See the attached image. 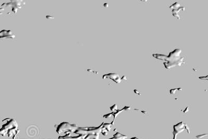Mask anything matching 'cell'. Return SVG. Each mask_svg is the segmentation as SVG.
Segmentation results:
<instances>
[{
    "label": "cell",
    "mask_w": 208,
    "mask_h": 139,
    "mask_svg": "<svg viewBox=\"0 0 208 139\" xmlns=\"http://www.w3.org/2000/svg\"><path fill=\"white\" fill-rule=\"evenodd\" d=\"M69 133H68L65 136H59L58 137V138L59 139H81L82 138V136L81 135H79L78 136H75V137H72V136H69Z\"/></svg>",
    "instance_id": "7"
},
{
    "label": "cell",
    "mask_w": 208,
    "mask_h": 139,
    "mask_svg": "<svg viewBox=\"0 0 208 139\" xmlns=\"http://www.w3.org/2000/svg\"><path fill=\"white\" fill-rule=\"evenodd\" d=\"M188 110H189L188 107H186V109H185V111H184V113H187V112H188Z\"/></svg>",
    "instance_id": "15"
},
{
    "label": "cell",
    "mask_w": 208,
    "mask_h": 139,
    "mask_svg": "<svg viewBox=\"0 0 208 139\" xmlns=\"http://www.w3.org/2000/svg\"><path fill=\"white\" fill-rule=\"evenodd\" d=\"M186 124L183 123V122H181L177 125L174 126V131L173 132V138L176 139L177 136L178 134H179L183 132L186 129Z\"/></svg>",
    "instance_id": "3"
},
{
    "label": "cell",
    "mask_w": 208,
    "mask_h": 139,
    "mask_svg": "<svg viewBox=\"0 0 208 139\" xmlns=\"http://www.w3.org/2000/svg\"><path fill=\"white\" fill-rule=\"evenodd\" d=\"M121 80H127V78H126V76H123V77L122 78V79H121Z\"/></svg>",
    "instance_id": "17"
},
{
    "label": "cell",
    "mask_w": 208,
    "mask_h": 139,
    "mask_svg": "<svg viewBox=\"0 0 208 139\" xmlns=\"http://www.w3.org/2000/svg\"><path fill=\"white\" fill-rule=\"evenodd\" d=\"M23 4L22 1H12L10 3H4L2 5V7H9L12 8V11L16 14L19 9H21L22 7V5Z\"/></svg>",
    "instance_id": "2"
},
{
    "label": "cell",
    "mask_w": 208,
    "mask_h": 139,
    "mask_svg": "<svg viewBox=\"0 0 208 139\" xmlns=\"http://www.w3.org/2000/svg\"><path fill=\"white\" fill-rule=\"evenodd\" d=\"M110 110L111 111H117V105L116 104H114V105H113L112 106L110 107Z\"/></svg>",
    "instance_id": "10"
},
{
    "label": "cell",
    "mask_w": 208,
    "mask_h": 139,
    "mask_svg": "<svg viewBox=\"0 0 208 139\" xmlns=\"http://www.w3.org/2000/svg\"><path fill=\"white\" fill-rule=\"evenodd\" d=\"M134 92H135L136 94H139V95H140V94H139V93L136 90H134Z\"/></svg>",
    "instance_id": "16"
},
{
    "label": "cell",
    "mask_w": 208,
    "mask_h": 139,
    "mask_svg": "<svg viewBox=\"0 0 208 139\" xmlns=\"http://www.w3.org/2000/svg\"><path fill=\"white\" fill-rule=\"evenodd\" d=\"M112 126H113L111 123H103V125L102 128V133L103 135H106L108 133V132L110 130Z\"/></svg>",
    "instance_id": "6"
},
{
    "label": "cell",
    "mask_w": 208,
    "mask_h": 139,
    "mask_svg": "<svg viewBox=\"0 0 208 139\" xmlns=\"http://www.w3.org/2000/svg\"><path fill=\"white\" fill-rule=\"evenodd\" d=\"M111 115H112V113H111V114H107V115H104V118H109V117H110Z\"/></svg>",
    "instance_id": "12"
},
{
    "label": "cell",
    "mask_w": 208,
    "mask_h": 139,
    "mask_svg": "<svg viewBox=\"0 0 208 139\" xmlns=\"http://www.w3.org/2000/svg\"><path fill=\"white\" fill-rule=\"evenodd\" d=\"M207 135V134H202V135H200L197 136L196 137H197V138H201V137H203V136H206V135Z\"/></svg>",
    "instance_id": "13"
},
{
    "label": "cell",
    "mask_w": 208,
    "mask_h": 139,
    "mask_svg": "<svg viewBox=\"0 0 208 139\" xmlns=\"http://www.w3.org/2000/svg\"><path fill=\"white\" fill-rule=\"evenodd\" d=\"M15 35L11 30H2L0 32V39L5 38H14Z\"/></svg>",
    "instance_id": "4"
},
{
    "label": "cell",
    "mask_w": 208,
    "mask_h": 139,
    "mask_svg": "<svg viewBox=\"0 0 208 139\" xmlns=\"http://www.w3.org/2000/svg\"><path fill=\"white\" fill-rule=\"evenodd\" d=\"M78 128V127L76 125H71L68 122H64L58 126L56 132L59 134L67 132H68V133H74Z\"/></svg>",
    "instance_id": "1"
},
{
    "label": "cell",
    "mask_w": 208,
    "mask_h": 139,
    "mask_svg": "<svg viewBox=\"0 0 208 139\" xmlns=\"http://www.w3.org/2000/svg\"><path fill=\"white\" fill-rule=\"evenodd\" d=\"M182 90V89H172V90H170V93H171V94H174L175 93V92H176V90Z\"/></svg>",
    "instance_id": "11"
},
{
    "label": "cell",
    "mask_w": 208,
    "mask_h": 139,
    "mask_svg": "<svg viewBox=\"0 0 208 139\" xmlns=\"http://www.w3.org/2000/svg\"><path fill=\"white\" fill-rule=\"evenodd\" d=\"M123 111V109H122V110H117L116 113H112V115H113V116H114V119H113V121H112V122L111 123L112 125H113V124H114V120H115V119L116 116H118L119 114V113H120L122 112Z\"/></svg>",
    "instance_id": "8"
},
{
    "label": "cell",
    "mask_w": 208,
    "mask_h": 139,
    "mask_svg": "<svg viewBox=\"0 0 208 139\" xmlns=\"http://www.w3.org/2000/svg\"><path fill=\"white\" fill-rule=\"evenodd\" d=\"M179 6H180V4H179V3H175V4H173V5H172L171 6H170V8L173 9V8H174V7H175V9H176V8L179 7Z\"/></svg>",
    "instance_id": "9"
},
{
    "label": "cell",
    "mask_w": 208,
    "mask_h": 139,
    "mask_svg": "<svg viewBox=\"0 0 208 139\" xmlns=\"http://www.w3.org/2000/svg\"><path fill=\"white\" fill-rule=\"evenodd\" d=\"M103 78V79L110 78V79L113 80L117 83H119L121 82V79H120L119 76L118 75L115 74H109L104 75Z\"/></svg>",
    "instance_id": "5"
},
{
    "label": "cell",
    "mask_w": 208,
    "mask_h": 139,
    "mask_svg": "<svg viewBox=\"0 0 208 139\" xmlns=\"http://www.w3.org/2000/svg\"><path fill=\"white\" fill-rule=\"evenodd\" d=\"M131 139H138V138H136V137H133V138H131Z\"/></svg>",
    "instance_id": "18"
},
{
    "label": "cell",
    "mask_w": 208,
    "mask_h": 139,
    "mask_svg": "<svg viewBox=\"0 0 208 139\" xmlns=\"http://www.w3.org/2000/svg\"><path fill=\"white\" fill-rule=\"evenodd\" d=\"M131 109V107H129V106H126L123 110H125L126 111H128V110H130Z\"/></svg>",
    "instance_id": "14"
}]
</instances>
